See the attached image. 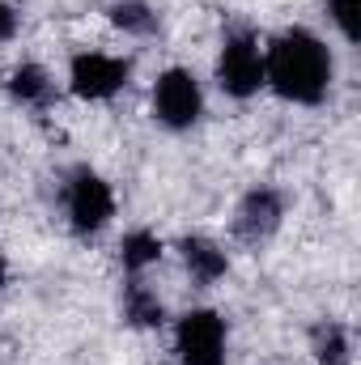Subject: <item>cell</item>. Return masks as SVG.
I'll use <instances>...</instances> for the list:
<instances>
[{"instance_id":"obj_7","label":"cell","mask_w":361,"mask_h":365,"mask_svg":"<svg viewBox=\"0 0 361 365\" xmlns=\"http://www.w3.org/2000/svg\"><path fill=\"white\" fill-rule=\"evenodd\" d=\"M285 212H289V200L280 187L260 182L251 191H243V200L234 204V217H230V230L243 247H268L272 238L280 234L285 225Z\"/></svg>"},{"instance_id":"obj_8","label":"cell","mask_w":361,"mask_h":365,"mask_svg":"<svg viewBox=\"0 0 361 365\" xmlns=\"http://www.w3.org/2000/svg\"><path fill=\"white\" fill-rule=\"evenodd\" d=\"M179 259H183V272L191 276V284H200V289H213L217 280L230 276V251L208 234L179 238Z\"/></svg>"},{"instance_id":"obj_13","label":"cell","mask_w":361,"mask_h":365,"mask_svg":"<svg viewBox=\"0 0 361 365\" xmlns=\"http://www.w3.org/2000/svg\"><path fill=\"white\" fill-rule=\"evenodd\" d=\"M106 21L115 30H123L128 38H153V34H162V13L149 0H111L106 4Z\"/></svg>"},{"instance_id":"obj_4","label":"cell","mask_w":361,"mask_h":365,"mask_svg":"<svg viewBox=\"0 0 361 365\" xmlns=\"http://www.w3.org/2000/svg\"><path fill=\"white\" fill-rule=\"evenodd\" d=\"M149 110L166 132H191L204 119V81L183 64L162 68L149 90Z\"/></svg>"},{"instance_id":"obj_5","label":"cell","mask_w":361,"mask_h":365,"mask_svg":"<svg viewBox=\"0 0 361 365\" xmlns=\"http://www.w3.org/2000/svg\"><path fill=\"white\" fill-rule=\"evenodd\" d=\"M175 361L230 365V323L213 306H191L175 319Z\"/></svg>"},{"instance_id":"obj_6","label":"cell","mask_w":361,"mask_h":365,"mask_svg":"<svg viewBox=\"0 0 361 365\" xmlns=\"http://www.w3.org/2000/svg\"><path fill=\"white\" fill-rule=\"evenodd\" d=\"M68 93L81 102H111L128 90L132 81V60L128 56H111V51H73L68 56Z\"/></svg>"},{"instance_id":"obj_2","label":"cell","mask_w":361,"mask_h":365,"mask_svg":"<svg viewBox=\"0 0 361 365\" xmlns=\"http://www.w3.org/2000/svg\"><path fill=\"white\" fill-rule=\"evenodd\" d=\"M213 81L234 102H251L255 93H264V43L251 26L225 30L217 64H213Z\"/></svg>"},{"instance_id":"obj_14","label":"cell","mask_w":361,"mask_h":365,"mask_svg":"<svg viewBox=\"0 0 361 365\" xmlns=\"http://www.w3.org/2000/svg\"><path fill=\"white\" fill-rule=\"evenodd\" d=\"M332 30L345 38V47H357L361 38V0H323Z\"/></svg>"},{"instance_id":"obj_11","label":"cell","mask_w":361,"mask_h":365,"mask_svg":"<svg viewBox=\"0 0 361 365\" xmlns=\"http://www.w3.org/2000/svg\"><path fill=\"white\" fill-rule=\"evenodd\" d=\"M166 255V238L149 225H136L119 238V268L123 276H145L149 268H158Z\"/></svg>"},{"instance_id":"obj_10","label":"cell","mask_w":361,"mask_h":365,"mask_svg":"<svg viewBox=\"0 0 361 365\" xmlns=\"http://www.w3.org/2000/svg\"><path fill=\"white\" fill-rule=\"evenodd\" d=\"M4 93H9V102L21 106V110H43V106H51V98H56V77H51L39 60H21V64H13V68L4 73Z\"/></svg>"},{"instance_id":"obj_12","label":"cell","mask_w":361,"mask_h":365,"mask_svg":"<svg viewBox=\"0 0 361 365\" xmlns=\"http://www.w3.org/2000/svg\"><path fill=\"white\" fill-rule=\"evenodd\" d=\"M310 357L315 365H353V331L340 319H319L310 327Z\"/></svg>"},{"instance_id":"obj_1","label":"cell","mask_w":361,"mask_h":365,"mask_svg":"<svg viewBox=\"0 0 361 365\" xmlns=\"http://www.w3.org/2000/svg\"><path fill=\"white\" fill-rule=\"evenodd\" d=\"M336 86V56L327 38L306 26H289L264 43V90L289 106H323Z\"/></svg>"},{"instance_id":"obj_16","label":"cell","mask_w":361,"mask_h":365,"mask_svg":"<svg viewBox=\"0 0 361 365\" xmlns=\"http://www.w3.org/2000/svg\"><path fill=\"white\" fill-rule=\"evenodd\" d=\"M9 284V255H4V247H0V289Z\"/></svg>"},{"instance_id":"obj_15","label":"cell","mask_w":361,"mask_h":365,"mask_svg":"<svg viewBox=\"0 0 361 365\" xmlns=\"http://www.w3.org/2000/svg\"><path fill=\"white\" fill-rule=\"evenodd\" d=\"M13 34H17V9H13L9 0H0V47H4Z\"/></svg>"},{"instance_id":"obj_9","label":"cell","mask_w":361,"mask_h":365,"mask_svg":"<svg viewBox=\"0 0 361 365\" xmlns=\"http://www.w3.org/2000/svg\"><path fill=\"white\" fill-rule=\"evenodd\" d=\"M119 314H123V323L136 327V331H158V327H166V319H171L162 293H158L145 276H128V280H123V289H119Z\"/></svg>"},{"instance_id":"obj_3","label":"cell","mask_w":361,"mask_h":365,"mask_svg":"<svg viewBox=\"0 0 361 365\" xmlns=\"http://www.w3.org/2000/svg\"><path fill=\"white\" fill-rule=\"evenodd\" d=\"M60 195H64V221H68V230L77 238H98L115 221V208H119L115 204V187L86 162L64 175Z\"/></svg>"}]
</instances>
